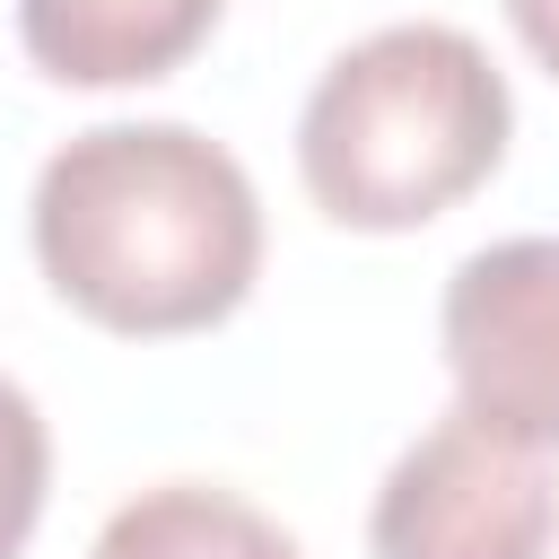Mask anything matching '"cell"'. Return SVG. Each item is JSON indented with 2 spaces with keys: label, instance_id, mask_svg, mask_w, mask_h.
<instances>
[{
  "label": "cell",
  "instance_id": "1",
  "mask_svg": "<svg viewBox=\"0 0 559 559\" xmlns=\"http://www.w3.org/2000/svg\"><path fill=\"white\" fill-rule=\"evenodd\" d=\"M26 227L52 297L122 341L210 332L262 271L253 175L192 122L70 131L35 175Z\"/></svg>",
  "mask_w": 559,
  "mask_h": 559
},
{
  "label": "cell",
  "instance_id": "8",
  "mask_svg": "<svg viewBox=\"0 0 559 559\" xmlns=\"http://www.w3.org/2000/svg\"><path fill=\"white\" fill-rule=\"evenodd\" d=\"M507 17H515V35H524V52L559 79V0H507Z\"/></svg>",
  "mask_w": 559,
  "mask_h": 559
},
{
  "label": "cell",
  "instance_id": "3",
  "mask_svg": "<svg viewBox=\"0 0 559 559\" xmlns=\"http://www.w3.org/2000/svg\"><path fill=\"white\" fill-rule=\"evenodd\" d=\"M559 489L533 445L489 437L472 411L419 428L367 515L376 559H550Z\"/></svg>",
  "mask_w": 559,
  "mask_h": 559
},
{
  "label": "cell",
  "instance_id": "2",
  "mask_svg": "<svg viewBox=\"0 0 559 559\" xmlns=\"http://www.w3.org/2000/svg\"><path fill=\"white\" fill-rule=\"evenodd\" d=\"M507 70L445 17H402L323 61L297 114V175L332 227L402 236L454 210L507 157Z\"/></svg>",
  "mask_w": 559,
  "mask_h": 559
},
{
  "label": "cell",
  "instance_id": "7",
  "mask_svg": "<svg viewBox=\"0 0 559 559\" xmlns=\"http://www.w3.org/2000/svg\"><path fill=\"white\" fill-rule=\"evenodd\" d=\"M44 489H52V428H44L35 393L0 376V559L26 550V533L44 515Z\"/></svg>",
  "mask_w": 559,
  "mask_h": 559
},
{
  "label": "cell",
  "instance_id": "6",
  "mask_svg": "<svg viewBox=\"0 0 559 559\" xmlns=\"http://www.w3.org/2000/svg\"><path fill=\"white\" fill-rule=\"evenodd\" d=\"M87 559H297V542L236 489L210 480H157L131 507L105 515Z\"/></svg>",
  "mask_w": 559,
  "mask_h": 559
},
{
  "label": "cell",
  "instance_id": "4",
  "mask_svg": "<svg viewBox=\"0 0 559 559\" xmlns=\"http://www.w3.org/2000/svg\"><path fill=\"white\" fill-rule=\"evenodd\" d=\"M437 341L454 411L507 445H559V236H498L454 262Z\"/></svg>",
  "mask_w": 559,
  "mask_h": 559
},
{
  "label": "cell",
  "instance_id": "5",
  "mask_svg": "<svg viewBox=\"0 0 559 559\" xmlns=\"http://www.w3.org/2000/svg\"><path fill=\"white\" fill-rule=\"evenodd\" d=\"M227 0H17V44L61 87H140L192 61Z\"/></svg>",
  "mask_w": 559,
  "mask_h": 559
}]
</instances>
